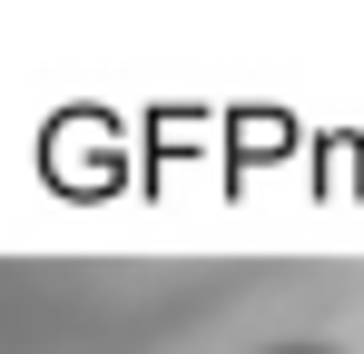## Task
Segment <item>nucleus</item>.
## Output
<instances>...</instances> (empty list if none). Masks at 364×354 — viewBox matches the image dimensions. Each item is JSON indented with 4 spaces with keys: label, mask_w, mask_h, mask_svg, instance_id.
<instances>
[{
    "label": "nucleus",
    "mask_w": 364,
    "mask_h": 354,
    "mask_svg": "<svg viewBox=\"0 0 364 354\" xmlns=\"http://www.w3.org/2000/svg\"><path fill=\"white\" fill-rule=\"evenodd\" d=\"M276 354H325V345H276Z\"/></svg>",
    "instance_id": "1"
}]
</instances>
